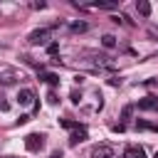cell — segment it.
<instances>
[{"label":"cell","mask_w":158,"mask_h":158,"mask_svg":"<svg viewBox=\"0 0 158 158\" xmlns=\"http://www.w3.org/2000/svg\"><path fill=\"white\" fill-rule=\"evenodd\" d=\"M101 44H104L106 49H114V47H116V37H114V35H104V37H101Z\"/></svg>","instance_id":"11"},{"label":"cell","mask_w":158,"mask_h":158,"mask_svg":"<svg viewBox=\"0 0 158 158\" xmlns=\"http://www.w3.org/2000/svg\"><path fill=\"white\" fill-rule=\"evenodd\" d=\"M84 138H86V128H84V126H74V131H72V136H69V143L77 146V143L84 141Z\"/></svg>","instance_id":"7"},{"label":"cell","mask_w":158,"mask_h":158,"mask_svg":"<svg viewBox=\"0 0 158 158\" xmlns=\"http://www.w3.org/2000/svg\"><path fill=\"white\" fill-rule=\"evenodd\" d=\"M27 121H30V116H27V114H22V116L17 118V123H27Z\"/></svg>","instance_id":"19"},{"label":"cell","mask_w":158,"mask_h":158,"mask_svg":"<svg viewBox=\"0 0 158 158\" xmlns=\"http://www.w3.org/2000/svg\"><path fill=\"white\" fill-rule=\"evenodd\" d=\"M47 40H49V30H47V27L35 30V32H30V37H27V42H30V44H44Z\"/></svg>","instance_id":"3"},{"label":"cell","mask_w":158,"mask_h":158,"mask_svg":"<svg viewBox=\"0 0 158 158\" xmlns=\"http://www.w3.org/2000/svg\"><path fill=\"white\" fill-rule=\"evenodd\" d=\"M156 158H158V151H156Z\"/></svg>","instance_id":"21"},{"label":"cell","mask_w":158,"mask_h":158,"mask_svg":"<svg viewBox=\"0 0 158 158\" xmlns=\"http://www.w3.org/2000/svg\"><path fill=\"white\" fill-rule=\"evenodd\" d=\"M15 99H17V104H20V106H30V104H32V99H35V91H32V89H20Z\"/></svg>","instance_id":"5"},{"label":"cell","mask_w":158,"mask_h":158,"mask_svg":"<svg viewBox=\"0 0 158 158\" xmlns=\"http://www.w3.org/2000/svg\"><path fill=\"white\" fill-rule=\"evenodd\" d=\"M89 158H114V146L111 143H96L91 148Z\"/></svg>","instance_id":"1"},{"label":"cell","mask_w":158,"mask_h":158,"mask_svg":"<svg viewBox=\"0 0 158 158\" xmlns=\"http://www.w3.org/2000/svg\"><path fill=\"white\" fill-rule=\"evenodd\" d=\"M136 128H138V131H156V133H158V123H148V121H138Z\"/></svg>","instance_id":"10"},{"label":"cell","mask_w":158,"mask_h":158,"mask_svg":"<svg viewBox=\"0 0 158 158\" xmlns=\"http://www.w3.org/2000/svg\"><path fill=\"white\" fill-rule=\"evenodd\" d=\"M72 32H86V22H74L72 25Z\"/></svg>","instance_id":"13"},{"label":"cell","mask_w":158,"mask_h":158,"mask_svg":"<svg viewBox=\"0 0 158 158\" xmlns=\"http://www.w3.org/2000/svg\"><path fill=\"white\" fill-rule=\"evenodd\" d=\"M138 109L141 111H158V99L156 96H146L138 101Z\"/></svg>","instance_id":"6"},{"label":"cell","mask_w":158,"mask_h":158,"mask_svg":"<svg viewBox=\"0 0 158 158\" xmlns=\"http://www.w3.org/2000/svg\"><path fill=\"white\" fill-rule=\"evenodd\" d=\"M123 158H146V151H143L141 146H126Z\"/></svg>","instance_id":"8"},{"label":"cell","mask_w":158,"mask_h":158,"mask_svg":"<svg viewBox=\"0 0 158 158\" xmlns=\"http://www.w3.org/2000/svg\"><path fill=\"white\" fill-rule=\"evenodd\" d=\"M40 79H44V81H47V84H52V86H54V84H59V74H52V72H47V74H42Z\"/></svg>","instance_id":"12"},{"label":"cell","mask_w":158,"mask_h":158,"mask_svg":"<svg viewBox=\"0 0 158 158\" xmlns=\"http://www.w3.org/2000/svg\"><path fill=\"white\" fill-rule=\"evenodd\" d=\"M131 111H133V109H131V106H126V109L121 111V118H123V121H128V118H131Z\"/></svg>","instance_id":"14"},{"label":"cell","mask_w":158,"mask_h":158,"mask_svg":"<svg viewBox=\"0 0 158 158\" xmlns=\"http://www.w3.org/2000/svg\"><path fill=\"white\" fill-rule=\"evenodd\" d=\"M32 7H35V10H42V7H47V2L40 0V2H32Z\"/></svg>","instance_id":"16"},{"label":"cell","mask_w":158,"mask_h":158,"mask_svg":"<svg viewBox=\"0 0 158 158\" xmlns=\"http://www.w3.org/2000/svg\"><path fill=\"white\" fill-rule=\"evenodd\" d=\"M136 12H138V15H143V17H148V15H151V2L138 0V2H136Z\"/></svg>","instance_id":"9"},{"label":"cell","mask_w":158,"mask_h":158,"mask_svg":"<svg viewBox=\"0 0 158 158\" xmlns=\"http://www.w3.org/2000/svg\"><path fill=\"white\" fill-rule=\"evenodd\" d=\"M49 158H62V151H52V156Z\"/></svg>","instance_id":"20"},{"label":"cell","mask_w":158,"mask_h":158,"mask_svg":"<svg viewBox=\"0 0 158 158\" xmlns=\"http://www.w3.org/2000/svg\"><path fill=\"white\" fill-rule=\"evenodd\" d=\"M17 79H22V72L10 69V67H2V69H0V81H2V84H15Z\"/></svg>","instance_id":"2"},{"label":"cell","mask_w":158,"mask_h":158,"mask_svg":"<svg viewBox=\"0 0 158 158\" xmlns=\"http://www.w3.org/2000/svg\"><path fill=\"white\" fill-rule=\"evenodd\" d=\"M25 146H27V151H40L44 146V136L42 133H30L25 138Z\"/></svg>","instance_id":"4"},{"label":"cell","mask_w":158,"mask_h":158,"mask_svg":"<svg viewBox=\"0 0 158 158\" xmlns=\"http://www.w3.org/2000/svg\"><path fill=\"white\" fill-rule=\"evenodd\" d=\"M47 52H49V54H57V52H59V47H57V44H49V47H47Z\"/></svg>","instance_id":"17"},{"label":"cell","mask_w":158,"mask_h":158,"mask_svg":"<svg viewBox=\"0 0 158 158\" xmlns=\"http://www.w3.org/2000/svg\"><path fill=\"white\" fill-rule=\"evenodd\" d=\"M47 99H49V104H57V94H54V91H49V96H47Z\"/></svg>","instance_id":"18"},{"label":"cell","mask_w":158,"mask_h":158,"mask_svg":"<svg viewBox=\"0 0 158 158\" xmlns=\"http://www.w3.org/2000/svg\"><path fill=\"white\" fill-rule=\"evenodd\" d=\"M109 84H111V86H118V84H121V77H109Z\"/></svg>","instance_id":"15"}]
</instances>
